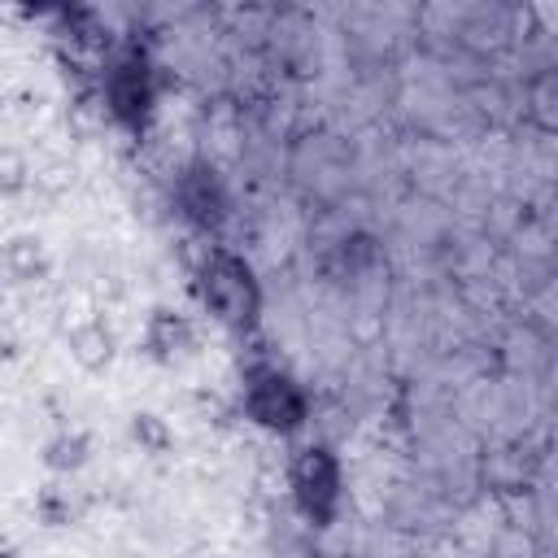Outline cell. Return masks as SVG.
I'll return each instance as SVG.
<instances>
[{
	"instance_id": "obj_1",
	"label": "cell",
	"mask_w": 558,
	"mask_h": 558,
	"mask_svg": "<svg viewBox=\"0 0 558 558\" xmlns=\"http://www.w3.org/2000/svg\"><path fill=\"white\" fill-rule=\"evenodd\" d=\"M201 296H205V305H209L222 323H231V327H244V323H253V314H257V283H253V270H248L235 253H227V248H214V253L205 257V266H201Z\"/></svg>"
},
{
	"instance_id": "obj_2",
	"label": "cell",
	"mask_w": 558,
	"mask_h": 558,
	"mask_svg": "<svg viewBox=\"0 0 558 558\" xmlns=\"http://www.w3.org/2000/svg\"><path fill=\"white\" fill-rule=\"evenodd\" d=\"M292 488H296V506L314 519V523H331L336 501H340V466L327 449H305L292 466Z\"/></svg>"
},
{
	"instance_id": "obj_3",
	"label": "cell",
	"mask_w": 558,
	"mask_h": 558,
	"mask_svg": "<svg viewBox=\"0 0 558 558\" xmlns=\"http://www.w3.org/2000/svg\"><path fill=\"white\" fill-rule=\"evenodd\" d=\"M248 414L270 432H292L305 423V397L288 375L257 371L248 379Z\"/></svg>"
},
{
	"instance_id": "obj_4",
	"label": "cell",
	"mask_w": 558,
	"mask_h": 558,
	"mask_svg": "<svg viewBox=\"0 0 558 558\" xmlns=\"http://www.w3.org/2000/svg\"><path fill=\"white\" fill-rule=\"evenodd\" d=\"M179 201H183V214H187L192 222H201V227H214V222H222V214H227V192H222V183H218V174H214L209 166H192V170L183 174Z\"/></svg>"
},
{
	"instance_id": "obj_5",
	"label": "cell",
	"mask_w": 558,
	"mask_h": 558,
	"mask_svg": "<svg viewBox=\"0 0 558 558\" xmlns=\"http://www.w3.org/2000/svg\"><path fill=\"white\" fill-rule=\"evenodd\" d=\"M148 100H153L148 70H144V65H135V61L118 65V70H113V78H109V105H113V113H118V118H126V122H140V118L148 113Z\"/></svg>"
},
{
	"instance_id": "obj_6",
	"label": "cell",
	"mask_w": 558,
	"mask_h": 558,
	"mask_svg": "<svg viewBox=\"0 0 558 558\" xmlns=\"http://www.w3.org/2000/svg\"><path fill=\"white\" fill-rule=\"evenodd\" d=\"M148 353L153 357H161V362H174V357H183L187 349H192V327H187V318L183 314H174V310H157L153 318H148Z\"/></svg>"
},
{
	"instance_id": "obj_7",
	"label": "cell",
	"mask_w": 558,
	"mask_h": 558,
	"mask_svg": "<svg viewBox=\"0 0 558 558\" xmlns=\"http://www.w3.org/2000/svg\"><path fill=\"white\" fill-rule=\"evenodd\" d=\"M70 353L87 366V371H100V366H109V357H113V336H109V327L105 323H78L74 331H70Z\"/></svg>"
},
{
	"instance_id": "obj_8",
	"label": "cell",
	"mask_w": 558,
	"mask_h": 558,
	"mask_svg": "<svg viewBox=\"0 0 558 558\" xmlns=\"http://www.w3.org/2000/svg\"><path fill=\"white\" fill-rule=\"evenodd\" d=\"M4 262H9V275H13V279H39V275L48 270V257H44L39 240H31V235L9 240V244H4Z\"/></svg>"
},
{
	"instance_id": "obj_9",
	"label": "cell",
	"mask_w": 558,
	"mask_h": 558,
	"mask_svg": "<svg viewBox=\"0 0 558 558\" xmlns=\"http://www.w3.org/2000/svg\"><path fill=\"white\" fill-rule=\"evenodd\" d=\"M39 514H44L48 523H74V519L83 514V497H78L74 488H65V484H52V488H44V497H39Z\"/></svg>"
},
{
	"instance_id": "obj_10",
	"label": "cell",
	"mask_w": 558,
	"mask_h": 558,
	"mask_svg": "<svg viewBox=\"0 0 558 558\" xmlns=\"http://www.w3.org/2000/svg\"><path fill=\"white\" fill-rule=\"evenodd\" d=\"M44 458H48L52 471H74V466H83V458H87V436L65 432V436H57V440L48 445Z\"/></svg>"
},
{
	"instance_id": "obj_11",
	"label": "cell",
	"mask_w": 558,
	"mask_h": 558,
	"mask_svg": "<svg viewBox=\"0 0 558 558\" xmlns=\"http://www.w3.org/2000/svg\"><path fill=\"white\" fill-rule=\"evenodd\" d=\"M131 432H135V440H140L144 449H153V453H166V449H170V432H166V423H161L157 414H135Z\"/></svg>"
},
{
	"instance_id": "obj_12",
	"label": "cell",
	"mask_w": 558,
	"mask_h": 558,
	"mask_svg": "<svg viewBox=\"0 0 558 558\" xmlns=\"http://www.w3.org/2000/svg\"><path fill=\"white\" fill-rule=\"evenodd\" d=\"M26 183V161L13 148H0V192H17Z\"/></svg>"
}]
</instances>
